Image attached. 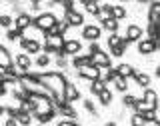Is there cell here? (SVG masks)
Masks as SVG:
<instances>
[{
  "instance_id": "6da1fadb",
  "label": "cell",
  "mask_w": 160,
  "mask_h": 126,
  "mask_svg": "<svg viewBox=\"0 0 160 126\" xmlns=\"http://www.w3.org/2000/svg\"><path fill=\"white\" fill-rule=\"evenodd\" d=\"M38 80H40V84L48 90L52 106L58 108L60 104L64 102L62 94H64V86H66V82H68L66 74H62V72H38Z\"/></svg>"
},
{
  "instance_id": "7a4b0ae2",
  "label": "cell",
  "mask_w": 160,
  "mask_h": 126,
  "mask_svg": "<svg viewBox=\"0 0 160 126\" xmlns=\"http://www.w3.org/2000/svg\"><path fill=\"white\" fill-rule=\"evenodd\" d=\"M28 102L32 104V118H40V116H48V114H54L56 116V108L52 106V100L50 96H44V94H30Z\"/></svg>"
},
{
  "instance_id": "3957f363",
  "label": "cell",
  "mask_w": 160,
  "mask_h": 126,
  "mask_svg": "<svg viewBox=\"0 0 160 126\" xmlns=\"http://www.w3.org/2000/svg\"><path fill=\"white\" fill-rule=\"evenodd\" d=\"M56 22H58V16L54 12H50V10H46V12H38L36 16H32V26L36 30H40V32L50 30Z\"/></svg>"
},
{
  "instance_id": "277c9868",
  "label": "cell",
  "mask_w": 160,
  "mask_h": 126,
  "mask_svg": "<svg viewBox=\"0 0 160 126\" xmlns=\"http://www.w3.org/2000/svg\"><path fill=\"white\" fill-rule=\"evenodd\" d=\"M64 46V36H44V44H42V50H44V54H56L62 50Z\"/></svg>"
},
{
  "instance_id": "5b68a950",
  "label": "cell",
  "mask_w": 160,
  "mask_h": 126,
  "mask_svg": "<svg viewBox=\"0 0 160 126\" xmlns=\"http://www.w3.org/2000/svg\"><path fill=\"white\" fill-rule=\"evenodd\" d=\"M90 60H92V66H96L98 70L110 68V64H112V58H110V54L104 52V50H98V52L90 54Z\"/></svg>"
},
{
  "instance_id": "8992f818",
  "label": "cell",
  "mask_w": 160,
  "mask_h": 126,
  "mask_svg": "<svg viewBox=\"0 0 160 126\" xmlns=\"http://www.w3.org/2000/svg\"><path fill=\"white\" fill-rule=\"evenodd\" d=\"M30 26H32V14L30 12H22V14H18V16H12V28L24 32V30L30 28Z\"/></svg>"
},
{
  "instance_id": "52a82bcc",
  "label": "cell",
  "mask_w": 160,
  "mask_h": 126,
  "mask_svg": "<svg viewBox=\"0 0 160 126\" xmlns=\"http://www.w3.org/2000/svg\"><path fill=\"white\" fill-rule=\"evenodd\" d=\"M18 44H20V48H24V54H28V56L30 54H38L42 50V44L36 38H20Z\"/></svg>"
},
{
  "instance_id": "ba28073f",
  "label": "cell",
  "mask_w": 160,
  "mask_h": 126,
  "mask_svg": "<svg viewBox=\"0 0 160 126\" xmlns=\"http://www.w3.org/2000/svg\"><path fill=\"white\" fill-rule=\"evenodd\" d=\"M142 34H144V30L138 26V24H128L126 30H124V40L130 44V42H138V40H142Z\"/></svg>"
},
{
  "instance_id": "9c48e42d",
  "label": "cell",
  "mask_w": 160,
  "mask_h": 126,
  "mask_svg": "<svg viewBox=\"0 0 160 126\" xmlns=\"http://www.w3.org/2000/svg\"><path fill=\"white\" fill-rule=\"evenodd\" d=\"M80 98V90H78V86L74 82H66V86H64V94H62V100L66 104H72V102H76V100Z\"/></svg>"
},
{
  "instance_id": "30bf717a",
  "label": "cell",
  "mask_w": 160,
  "mask_h": 126,
  "mask_svg": "<svg viewBox=\"0 0 160 126\" xmlns=\"http://www.w3.org/2000/svg\"><path fill=\"white\" fill-rule=\"evenodd\" d=\"M100 34H102V28L96 26V24H86L82 28V38L88 40V42H98Z\"/></svg>"
},
{
  "instance_id": "8fae6325",
  "label": "cell",
  "mask_w": 160,
  "mask_h": 126,
  "mask_svg": "<svg viewBox=\"0 0 160 126\" xmlns=\"http://www.w3.org/2000/svg\"><path fill=\"white\" fill-rule=\"evenodd\" d=\"M80 50H82V42L76 38H70V40H64V46H62V54L64 56H76L80 54Z\"/></svg>"
},
{
  "instance_id": "7c38bea8",
  "label": "cell",
  "mask_w": 160,
  "mask_h": 126,
  "mask_svg": "<svg viewBox=\"0 0 160 126\" xmlns=\"http://www.w3.org/2000/svg\"><path fill=\"white\" fill-rule=\"evenodd\" d=\"M76 74L80 78H84V80H90V82H94V80H98V76H100V70L96 68V66H82V68H78L76 70Z\"/></svg>"
},
{
  "instance_id": "4fadbf2b",
  "label": "cell",
  "mask_w": 160,
  "mask_h": 126,
  "mask_svg": "<svg viewBox=\"0 0 160 126\" xmlns=\"http://www.w3.org/2000/svg\"><path fill=\"white\" fill-rule=\"evenodd\" d=\"M158 50V42H154V40H138V52L142 54V56H150V54H154Z\"/></svg>"
},
{
  "instance_id": "5bb4252c",
  "label": "cell",
  "mask_w": 160,
  "mask_h": 126,
  "mask_svg": "<svg viewBox=\"0 0 160 126\" xmlns=\"http://www.w3.org/2000/svg\"><path fill=\"white\" fill-rule=\"evenodd\" d=\"M14 64V58L12 54H10V50L4 46V44H0V72H4L6 68H10Z\"/></svg>"
},
{
  "instance_id": "9a60e30c",
  "label": "cell",
  "mask_w": 160,
  "mask_h": 126,
  "mask_svg": "<svg viewBox=\"0 0 160 126\" xmlns=\"http://www.w3.org/2000/svg\"><path fill=\"white\" fill-rule=\"evenodd\" d=\"M132 78H134V82H136L140 88H144V90L150 88V82H152V78H150V74H148V72H144V70H136V68H134Z\"/></svg>"
},
{
  "instance_id": "2e32d148",
  "label": "cell",
  "mask_w": 160,
  "mask_h": 126,
  "mask_svg": "<svg viewBox=\"0 0 160 126\" xmlns=\"http://www.w3.org/2000/svg\"><path fill=\"white\" fill-rule=\"evenodd\" d=\"M14 66H16L22 74H26V72H30V68H32V58H30L28 54H16Z\"/></svg>"
},
{
  "instance_id": "e0dca14e",
  "label": "cell",
  "mask_w": 160,
  "mask_h": 126,
  "mask_svg": "<svg viewBox=\"0 0 160 126\" xmlns=\"http://www.w3.org/2000/svg\"><path fill=\"white\" fill-rule=\"evenodd\" d=\"M64 20L68 22V26H84V14L82 12H64Z\"/></svg>"
},
{
  "instance_id": "ac0fdd59",
  "label": "cell",
  "mask_w": 160,
  "mask_h": 126,
  "mask_svg": "<svg viewBox=\"0 0 160 126\" xmlns=\"http://www.w3.org/2000/svg\"><path fill=\"white\" fill-rule=\"evenodd\" d=\"M56 114H62L64 120H76V116H78V112L74 110V106L72 104H66V102H62L56 108Z\"/></svg>"
},
{
  "instance_id": "d6986e66",
  "label": "cell",
  "mask_w": 160,
  "mask_h": 126,
  "mask_svg": "<svg viewBox=\"0 0 160 126\" xmlns=\"http://www.w3.org/2000/svg\"><path fill=\"white\" fill-rule=\"evenodd\" d=\"M116 74L120 78H124V80H128V78H132V74H134V66L132 64H126V62H122V64H118L116 68Z\"/></svg>"
},
{
  "instance_id": "ffe728a7",
  "label": "cell",
  "mask_w": 160,
  "mask_h": 126,
  "mask_svg": "<svg viewBox=\"0 0 160 126\" xmlns=\"http://www.w3.org/2000/svg\"><path fill=\"white\" fill-rule=\"evenodd\" d=\"M140 98H142L146 104H150L152 108L158 106V94H156V90H154V88H146V90H144V94H142Z\"/></svg>"
},
{
  "instance_id": "44dd1931",
  "label": "cell",
  "mask_w": 160,
  "mask_h": 126,
  "mask_svg": "<svg viewBox=\"0 0 160 126\" xmlns=\"http://www.w3.org/2000/svg\"><path fill=\"white\" fill-rule=\"evenodd\" d=\"M92 64V60H90V54H76V56L72 58V66L74 68H82V66H90Z\"/></svg>"
},
{
  "instance_id": "7402d4cb",
  "label": "cell",
  "mask_w": 160,
  "mask_h": 126,
  "mask_svg": "<svg viewBox=\"0 0 160 126\" xmlns=\"http://www.w3.org/2000/svg\"><path fill=\"white\" fill-rule=\"evenodd\" d=\"M82 8L86 10L90 16H98V14H100V4L94 2V0H84V2H82Z\"/></svg>"
},
{
  "instance_id": "603a6c76",
  "label": "cell",
  "mask_w": 160,
  "mask_h": 126,
  "mask_svg": "<svg viewBox=\"0 0 160 126\" xmlns=\"http://www.w3.org/2000/svg\"><path fill=\"white\" fill-rule=\"evenodd\" d=\"M100 28H104L110 34H116L118 32V20H114L112 16H108V18L102 20V26H100Z\"/></svg>"
},
{
  "instance_id": "cb8c5ba5",
  "label": "cell",
  "mask_w": 160,
  "mask_h": 126,
  "mask_svg": "<svg viewBox=\"0 0 160 126\" xmlns=\"http://www.w3.org/2000/svg\"><path fill=\"white\" fill-rule=\"evenodd\" d=\"M110 16L120 22L122 18H126V8L120 6V4H112V8H110Z\"/></svg>"
},
{
  "instance_id": "d4e9b609",
  "label": "cell",
  "mask_w": 160,
  "mask_h": 126,
  "mask_svg": "<svg viewBox=\"0 0 160 126\" xmlns=\"http://www.w3.org/2000/svg\"><path fill=\"white\" fill-rule=\"evenodd\" d=\"M158 14H160V2H150L148 8V22H158Z\"/></svg>"
},
{
  "instance_id": "484cf974",
  "label": "cell",
  "mask_w": 160,
  "mask_h": 126,
  "mask_svg": "<svg viewBox=\"0 0 160 126\" xmlns=\"http://www.w3.org/2000/svg\"><path fill=\"white\" fill-rule=\"evenodd\" d=\"M112 100H114V96H112V92H110L108 88H104L102 92L98 94V102L102 104V106H110V104H112Z\"/></svg>"
},
{
  "instance_id": "4316f807",
  "label": "cell",
  "mask_w": 160,
  "mask_h": 126,
  "mask_svg": "<svg viewBox=\"0 0 160 126\" xmlns=\"http://www.w3.org/2000/svg\"><path fill=\"white\" fill-rule=\"evenodd\" d=\"M146 34H148V40H154V42H158V22H148Z\"/></svg>"
},
{
  "instance_id": "83f0119b",
  "label": "cell",
  "mask_w": 160,
  "mask_h": 126,
  "mask_svg": "<svg viewBox=\"0 0 160 126\" xmlns=\"http://www.w3.org/2000/svg\"><path fill=\"white\" fill-rule=\"evenodd\" d=\"M126 48H128V42L122 38V42L118 44L116 48H110V52H112V56L114 58H120V56H124V52H126Z\"/></svg>"
},
{
  "instance_id": "f1b7e54d",
  "label": "cell",
  "mask_w": 160,
  "mask_h": 126,
  "mask_svg": "<svg viewBox=\"0 0 160 126\" xmlns=\"http://www.w3.org/2000/svg\"><path fill=\"white\" fill-rule=\"evenodd\" d=\"M16 124H18V126H30V124H32V114H28V112H18Z\"/></svg>"
},
{
  "instance_id": "f546056e",
  "label": "cell",
  "mask_w": 160,
  "mask_h": 126,
  "mask_svg": "<svg viewBox=\"0 0 160 126\" xmlns=\"http://www.w3.org/2000/svg\"><path fill=\"white\" fill-rule=\"evenodd\" d=\"M112 84H114V88H116L118 92H124V94L128 92V80H124V78L116 76V78L112 80Z\"/></svg>"
},
{
  "instance_id": "4dcf8cb0",
  "label": "cell",
  "mask_w": 160,
  "mask_h": 126,
  "mask_svg": "<svg viewBox=\"0 0 160 126\" xmlns=\"http://www.w3.org/2000/svg\"><path fill=\"white\" fill-rule=\"evenodd\" d=\"M50 62H52V58H50L48 54H44V52H42V54H38V56H36V60H34V64H36L38 68H46Z\"/></svg>"
},
{
  "instance_id": "1f68e13d",
  "label": "cell",
  "mask_w": 160,
  "mask_h": 126,
  "mask_svg": "<svg viewBox=\"0 0 160 126\" xmlns=\"http://www.w3.org/2000/svg\"><path fill=\"white\" fill-rule=\"evenodd\" d=\"M104 88H106V84H104V82H100V80H94V82H90V92H92V94H96V96H98L100 92H102Z\"/></svg>"
},
{
  "instance_id": "d6a6232c",
  "label": "cell",
  "mask_w": 160,
  "mask_h": 126,
  "mask_svg": "<svg viewBox=\"0 0 160 126\" xmlns=\"http://www.w3.org/2000/svg\"><path fill=\"white\" fill-rule=\"evenodd\" d=\"M82 106L86 108V112H90L92 116H98V110H96V106H94V102H92L90 98H84V100H82Z\"/></svg>"
},
{
  "instance_id": "836d02e7",
  "label": "cell",
  "mask_w": 160,
  "mask_h": 126,
  "mask_svg": "<svg viewBox=\"0 0 160 126\" xmlns=\"http://www.w3.org/2000/svg\"><path fill=\"white\" fill-rule=\"evenodd\" d=\"M6 38L10 40V42H16V40L22 38V32H20V30H16V28H8V30H6Z\"/></svg>"
},
{
  "instance_id": "e575fe53",
  "label": "cell",
  "mask_w": 160,
  "mask_h": 126,
  "mask_svg": "<svg viewBox=\"0 0 160 126\" xmlns=\"http://www.w3.org/2000/svg\"><path fill=\"white\" fill-rule=\"evenodd\" d=\"M136 98L138 96H134V94H124V96H122V104H124V106H126V108H134V104H136Z\"/></svg>"
},
{
  "instance_id": "d590c367",
  "label": "cell",
  "mask_w": 160,
  "mask_h": 126,
  "mask_svg": "<svg viewBox=\"0 0 160 126\" xmlns=\"http://www.w3.org/2000/svg\"><path fill=\"white\" fill-rule=\"evenodd\" d=\"M0 26L2 28H12V14H0Z\"/></svg>"
},
{
  "instance_id": "8d00e7d4",
  "label": "cell",
  "mask_w": 160,
  "mask_h": 126,
  "mask_svg": "<svg viewBox=\"0 0 160 126\" xmlns=\"http://www.w3.org/2000/svg\"><path fill=\"white\" fill-rule=\"evenodd\" d=\"M130 126H148V124L144 122L142 114H136V112H134L132 116H130Z\"/></svg>"
},
{
  "instance_id": "74e56055",
  "label": "cell",
  "mask_w": 160,
  "mask_h": 126,
  "mask_svg": "<svg viewBox=\"0 0 160 126\" xmlns=\"http://www.w3.org/2000/svg\"><path fill=\"white\" fill-rule=\"evenodd\" d=\"M120 42H122V36H120L118 32H116V34H110V36H108V46H110V48H116Z\"/></svg>"
},
{
  "instance_id": "f35d334b",
  "label": "cell",
  "mask_w": 160,
  "mask_h": 126,
  "mask_svg": "<svg viewBox=\"0 0 160 126\" xmlns=\"http://www.w3.org/2000/svg\"><path fill=\"white\" fill-rule=\"evenodd\" d=\"M54 64H56L58 70H66V68H68V60H66V56H56Z\"/></svg>"
},
{
  "instance_id": "ab89813d",
  "label": "cell",
  "mask_w": 160,
  "mask_h": 126,
  "mask_svg": "<svg viewBox=\"0 0 160 126\" xmlns=\"http://www.w3.org/2000/svg\"><path fill=\"white\" fill-rule=\"evenodd\" d=\"M56 26H58V32H60V36H64V34L68 32V28H70L66 20H58V22H56Z\"/></svg>"
},
{
  "instance_id": "60d3db41",
  "label": "cell",
  "mask_w": 160,
  "mask_h": 126,
  "mask_svg": "<svg viewBox=\"0 0 160 126\" xmlns=\"http://www.w3.org/2000/svg\"><path fill=\"white\" fill-rule=\"evenodd\" d=\"M98 50H102L98 42H90V46H88V54H94V52H98Z\"/></svg>"
},
{
  "instance_id": "b9f144b4",
  "label": "cell",
  "mask_w": 160,
  "mask_h": 126,
  "mask_svg": "<svg viewBox=\"0 0 160 126\" xmlns=\"http://www.w3.org/2000/svg\"><path fill=\"white\" fill-rule=\"evenodd\" d=\"M56 126H80V124H76V120H60Z\"/></svg>"
},
{
  "instance_id": "7bdbcfd3",
  "label": "cell",
  "mask_w": 160,
  "mask_h": 126,
  "mask_svg": "<svg viewBox=\"0 0 160 126\" xmlns=\"http://www.w3.org/2000/svg\"><path fill=\"white\" fill-rule=\"evenodd\" d=\"M2 126H18V124H16V118H6Z\"/></svg>"
},
{
  "instance_id": "ee69618b",
  "label": "cell",
  "mask_w": 160,
  "mask_h": 126,
  "mask_svg": "<svg viewBox=\"0 0 160 126\" xmlns=\"http://www.w3.org/2000/svg\"><path fill=\"white\" fill-rule=\"evenodd\" d=\"M104 126H118V122H116V120H108V122L104 124Z\"/></svg>"
},
{
  "instance_id": "f6af8a7d",
  "label": "cell",
  "mask_w": 160,
  "mask_h": 126,
  "mask_svg": "<svg viewBox=\"0 0 160 126\" xmlns=\"http://www.w3.org/2000/svg\"><path fill=\"white\" fill-rule=\"evenodd\" d=\"M4 116V104H0V118Z\"/></svg>"
}]
</instances>
